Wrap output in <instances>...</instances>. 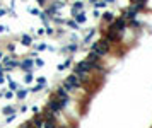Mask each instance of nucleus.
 <instances>
[{"label": "nucleus", "instance_id": "20e7f679", "mask_svg": "<svg viewBox=\"0 0 152 128\" xmlns=\"http://www.w3.org/2000/svg\"><path fill=\"white\" fill-rule=\"evenodd\" d=\"M115 17H116V16L113 14L111 10H104V12H103V16H101V19H99V21L103 22V26H110L113 21H115Z\"/></svg>", "mask_w": 152, "mask_h": 128}, {"label": "nucleus", "instance_id": "0eeeda50", "mask_svg": "<svg viewBox=\"0 0 152 128\" xmlns=\"http://www.w3.org/2000/svg\"><path fill=\"white\" fill-rule=\"evenodd\" d=\"M96 33H98L96 29H89V31H87V34H86V36L82 38V45H84V46L91 45L92 40H94V36H96Z\"/></svg>", "mask_w": 152, "mask_h": 128}, {"label": "nucleus", "instance_id": "f257e3e1", "mask_svg": "<svg viewBox=\"0 0 152 128\" xmlns=\"http://www.w3.org/2000/svg\"><path fill=\"white\" fill-rule=\"evenodd\" d=\"M110 26H113V28H115L116 31H122V33H123V31L128 28V21L123 19L122 16H120V17H115V21H113Z\"/></svg>", "mask_w": 152, "mask_h": 128}, {"label": "nucleus", "instance_id": "a211bd4d", "mask_svg": "<svg viewBox=\"0 0 152 128\" xmlns=\"http://www.w3.org/2000/svg\"><path fill=\"white\" fill-rule=\"evenodd\" d=\"M41 7H34V9H29V12L31 14H33V16H38V17H40V14H41Z\"/></svg>", "mask_w": 152, "mask_h": 128}, {"label": "nucleus", "instance_id": "f3484780", "mask_svg": "<svg viewBox=\"0 0 152 128\" xmlns=\"http://www.w3.org/2000/svg\"><path fill=\"white\" fill-rule=\"evenodd\" d=\"M14 94H16V92H14V91H5V92H2V96H4V98H7V99H10V98H14Z\"/></svg>", "mask_w": 152, "mask_h": 128}, {"label": "nucleus", "instance_id": "b1692460", "mask_svg": "<svg viewBox=\"0 0 152 128\" xmlns=\"http://www.w3.org/2000/svg\"><path fill=\"white\" fill-rule=\"evenodd\" d=\"M28 57H31V58H38V51H36V50H34V51H31Z\"/></svg>", "mask_w": 152, "mask_h": 128}, {"label": "nucleus", "instance_id": "1a4fd4ad", "mask_svg": "<svg viewBox=\"0 0 152 128\" xmlns=\"http://www.w3.org/2000/svg\"><path fill=\"white\" fill-rule=\"evenodd\" d=\"M2 113H4V115H7V116H9V115H14V113H16V106H14V104L5 106V108H2Z\"/></svg>", "mask_w": 152, "mask_h": 128}, {"label": "nucleus", "instance_id": "f8f14e48", "mask_svg": "<svg viewBox=\"0 0 152 128\" xmlns=\"http://www.w3.org/2000/svg\"><path fill=\"white\" fill-rule=\"evenodd\" d=\"M33 80H34V75H33V70H31V72H24V82L31 84Z\"/></svg>", "mask_w": 152, "mask_h": 128}, {"label": "nucleus", "instance_id": "ddd939ff", "mask_svg": "<svg viewBox=\"0 0 152 128\" xmlns=\"http://www.w3.org/2000/svg\"><path fill=\"white\" fill-rule=\"evenodd\" d=\"M101 16H103V10L101 9L92 7V17H94V19H101Z\"/></svg>", "mask_w": 152, "mask_h": 128}, {"label": "nucleus", "instance_id": "9b49d317", "mask_svg": "<svg viewBox=\"0 0 152 128\" xmlns=\"http://www.w3.org/2000/svg\"><path fill=\"white\" fill-rule=\"evenodd\" d=\"M26 96H28V91H26V89H17V91H16V98L17 99H24Z\"/></svg>", "mask_w": 152, "mask_h": 128}, {"label": "nucleus", "instance_id": "bb28decb", "mask_svg": "<svg viewBox=\"0 0 152 128\" xmlns=\"http://www.w3.org/2000/svg\"><path fill=\"white\" fill-rule=\"evenodd\" d=\"M106 4H116V0H104Z\"/></svg>", "mask_w": 152, "mask_h": 128}, {"label": "nucleus", "instance_id": "dca6fc26", "mask_svg": "<svg viewBox=\"0 0 152 128\" xmlns=\"http://www.w3.org/2000/svg\"><path fill=\"white\" fill-rule=\"evenodd\" d=\"M144 12H152V0H145V9Z\"/></svg>", "mask_w": 152, "mask_h": 128}, {"label": "nucleus", "instance_id": "a878e982", "mask_svg": "<svg viewBox=\"0 0 152 128\" xmlns=\"http://www.w3.org/2000/svg\"><path fill=\"white\" fill-rule=\"evenodd\" d=\"M4 57H5V53H4V51L0 50V62H2V58H4Z\"/></svg>", "mask_w": 152, "mask_h": 128}, {"label": "nucleus", "instance_id": "f03ea898", "mask_svg": "<svg viewBox=\"0 0 152 128\" xmlns=\"http://www.w3.org/2000/svg\"><path fill=\"white\" fill-rule=\"evenodd\" d=\"M19 69L22 70V72H31V70L34 69V58H31V57L22 58L21 63H19Z\"/></svg>", "mask_w": 152, "mask_h": 128}, {"label": "nucleus", "instance_id": "4468645a", "mask_svg": "<svg viewBox=\"0 0 152 128\" xmlns=\"http://www.w3.org/2000/svg\"><path fill=\"white\" fill-rule=\"evenodd\" d=\"M36 51H38V53H40V51H45V50H48V45H46V43H40V45H36Z\"/></svg>", "mask_w": 152, "mask_h": 128}, {"label": "nucleus", "instance_id": "9d476101", "mask_svg": "<svg viewBox=\"0 0 152 128\" xmlns=\"http://www.w3.org/2000/svg\"><path fill=\"white\" fill-rule=\"evenodd\" d=\"M69 67H72V57L70 58H67L62 65H58V70H65V69H69Z\"/></svg>", "mask_w": 152, "mask_h": 128}, {"label": "nucleus", "instance_id": "6e6552de", "mask_svg": "<svg viewBox=\"0 0 152 128\" xmlns=\"http://www.w3.org/2000/svg\"><path fill=\"white\" fill-rule=\"evenodd\" d=\"M65 26H67V28H70V29H74V31H79V29H81V26L75 22V19H72V17H67V21H65Z\"/></svg>", "mask_w": 152, "mask_h": 128}, {"label": "nucleus", "instance_id": "5701e85b", "mask_svg": "<svg viewBox=\"0 0 152 128\" xmlns=\"http://www.w3.org/2000/svg\"><path fill=\"white\" fill-rule=\"evenodd\" d=\"M14 118H16V113H14V115H9V116L5 118V121H7V123H10V121H14Z\"/></svg>", "mask_w": 152, "mask_h": 128}, {"label": "nucleus", "instance_id": "39448f33", "mask_svg": "<svg viewBox=\"0 0 152 128\" xmlns=\"http://www.w3.org/2000/svg\"><path fill=\"white\" fill-rule=\"evenodd\" d=\"M79 48H81V43L70 41L65 48H62V53H70V55H74V53H77V51H79Z\"/></svg>", "mask_w": 152, "mask_h": 128}, {"label": "nucleus", "instance_id": "6ab92c4d", "mask_svg": "<svg viewBox=\"0 0 152 128\" xmlns=\"http://www.w3.org/2000/svg\"><path fill=\"white\" fill-rule=\"evenodd\" d=\"M5 48H7V51H9V53H14V51H16L14 43H7V46H5Z\"/></svg>", "mask_w": 152, "mask_h": 128}, {"label": "nucleus", "instance_id": "393cba45", "mask_svg": "<svg viewBox=\"0 0 152 128\" xmlns=\"http://www.w3.org/2000/svg\"><path fill=\"white\" fill-rule=\"evenodd\" d=\"M19 128H33V127H31L29 121H28V123H24V125H22V127H19Z\"/></svg>", "mask_w": 152, "mask_h": 128}, {"label": "nucleus", "instance_id": "423d86ee", "mask_svg": "<svg viewBox=\"0 0 152 128\" xmlns=\"http://www.w3.org/2000/svg\"><path fill=\"white\" fill-rule=\"evenodd\" d=\"M19 43L22 45V46L29 48V46H33V43H34V36H29V34H21V36H19Z\"/></svg>", "mask_w": 152, "mask_h": 128}, {"label": "nucleus", "instance_id": "cd10ccee", "mask_svg": "<svg viewBox=\"0 0 152 128\" xmlns=\"http://www.w3.org/2000/svg\"><path fill=\"white\" fill-rule=\"evenodd\" d=\"M87 2H89V4H91V5H94V4H96V2H98V0H87Z\"/></svg>", "mask_w": 152, "mask_h": 128}, {"label": "nucleus", "instance_id": "2eb2a0df", "mask_svg": "<svg viewBox=\"0 0 152 128\" xmlns=\"http://www.w3.org/2000/svg\"><path fill=\"white\" fill-rule=\"evenodd\" d=\"M50 2H51V0H36V4L40 5L41 9H45V7H46V5H48Z\"/></svg>", "mask_w": 152, "mask_h": 128}, {"label": "nucleus", "instance_id": "7ed1b4c3", "mask_svg": "<svg viewBox=\"0 0 152 128\" xmlns=\"http://www.w3.org/2000/svg\"><path fill=\"white\" fill-rule=\"evenodd\" d=\"M72 19H75V22H77L79 26H86L87 21H89V16H87L86 10H82V12H77L75 16H72Z\"/></svg>", "mask_w": 152, "mask_h": 128}, {"label": "nucleus", "instance_id": "412c9836", "mask_svg": "<svg viewBox=\"0 0 152 128\" xmlns=\"http://www.w3.org/2000/svg\"><path fill=\"white\" fill-rule=\"evenodd\" d=\"M9 14V9H5V7H0V17H4V16H7Z\"/></svg>", "mask_w": 152, "mask_h": 128}, {"label": "nucleus", "instance_id": "4be33fe9", "mask_svg": "<svg viewBox=\"0 0 152 128\" xmlns=\"http://www.w3.org/2000/svg\"><path fill=\"white\" fill-rule=\"evenodd\" d=\"M36 82H38V84H41V86H46V79H45V77H38V79H36Z\"/></svg>", "mask_w": 152, "mask_h": 128}, {"label": "nucleus", "instance_id": "aec40b11", "mask_svg": "<svg viewBox=\"0 0 152 128\" xmlns=\"http://www.w3.org/2000/svg\"><path fill=\"white\" fill-rule=\"evenodd\" d=\"M45 65V62L41 58H34V67H43Z\"/></svg>", "mask_w": 152, "mask_h": 128}]
</instances>
